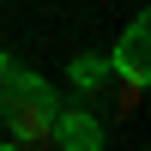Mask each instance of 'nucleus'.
I'll return each instance as SVG.
<instances>
[{
  "mask_svg": "<svg viewBox=\"0 0 151 151\" xmlns=\"http://www.w3.org/2000/svg\"><path fill=\"white\" fill-rule=\"evenodd\" d=\"M60 115V91L36 73H24L12 55H0V121L12 145H48V127Z\"/></svg>",
  "mask_w": 151,
  "mask_h": 151,
  "instance_id": "obj_1",
  "label": "nucleus"
},
{
  "mask_svg": "<svg viewBox=\"0 0 151 151\" xmlns=\"http://www.w3.org/2000/svg\"><path fill=\"white\" fill-rule=\"evenodd\" d=\"M109 67H115V79H133V85L151 79V18H145V12H133V18H127V30H121Z\"/></svg>",
  "mask_w": 151,
  "mask_h": 151,
  "instance_id": "obj_2",
  "label": "nucleus"
},
{
  "mask_svg": "<svg viewBox=\"0 0 151 151\" xmlns=\"http://www.w3.org/2000/svg\"><path fill=\"white\" fill-rule=\"evenodd\" d=\"M103 121L91 115V109H67L60 103V115H55V127H48V145H60V151H103Z\"/></svg>",
  "mask_w": 151,
  "mask_h": 151,
  "instance_id": "obj_3",
  "label": "nucleus"
},
{
  "mask_svg": "<svg viewBox=\"0 0 151 151\" xmlns=\"http://www.w3.org/2000/svg\"><path fill=\"white\" fill-rule=\"evenodd\" d=\"M67 79H73V91H103L115 79V67H109V55H79V60H67Z\"/></svg>",
  "mask_w": 151,
  "mask_h": 151,
  "instance_id": "obj_4",
  "label": "nucleus"
}]
</instances>
